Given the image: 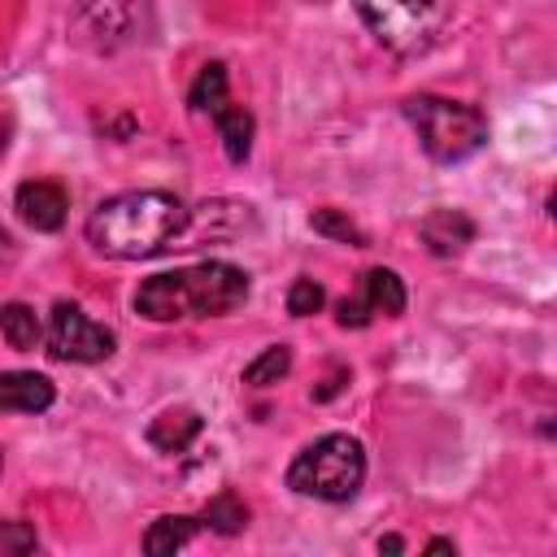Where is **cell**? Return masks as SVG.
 <instances>
[{
    "instance_id": "cell-1",
    "label": "cell",
    "mask_w": 557,
    "mask_h": 557,
    "mask_svg": "<svg viewBox=\"0 0 557 557\" xmlns=\"http://www.w3.org/2000/svg\"><path fill=\"white\" fill-rule=\"evenodd\" d=\"M191 226V209L170 191H122L91 209L87 239L113 261H144L178 244Z\"/></svg>"
},
{
    "instance_id": "cell-2",
    "label": "cell",
    "mask_w": 557,
    "mask_h": 557,
    "mask_svg": "<svg viewBox=\"0 0 557 557\" xmlns=\"http://www.w3.org/2000/svg\"><path fill=\"white\" fill-rule=\"evenodd\" d=\"M248 300V274L231 261H200L183 270L152 274L135 287L131 305L148 322H187V318H218Z\"/></svg>"
},
{
    "instance_id": "cell-3",
    "label": "cell",
    "mask_w": 557,
    "mask_h": 557,
    "mask_svg": "<svg viewBox=\"0 0 557 557\" xmlns=\"http://www.w3.org/2000/svg\"><path fill=\"white\" fill-rule=\"evenodd\" d=\"M405 117L413 122L418 139H422V152L431 161H466L483 148L487 139V122L474 104H461V100H444V96H409L405 100Z\"/></svg>"
},
{
    "instance_id": "cell-4",
    "label": "cell",
    "mask_w": 557,
    "mask_h": 557,
    "mask_svg": "<svg viewBox=\"0 0 557 557\" xmlns=\"http://www.w3.org/2000/svg\"><path fill=\"white\" fill-rule=\"evenodd\" d=\"M366 479V453L352 435L313 440L287 470V487L313 500H352Z\"/></svg>"
},
{
    "instance_id": "cell-5",
    "label": "cell",
    "mask_w": 557,
    "mask_h": 557,
    "mask_svg": "<svg viewBox=\"0 0 557 557\" xmlns=\"http://www.w3.org/2000/svg\"><path fill=\"white\" fill-rule=\"evenodd\" d=\"M352 9L366 17L379 44L400 57L426 52L448 22V0H352Z\"/></svg>"
},
{
    "instance_id": "cell-6",
    "label": "cell",
    "mask_w": 557,
    "mask_h": 557,
    "mask_svg": "<svg viewBox=\"0 0 557 557\" xmlns=\"http://www.w3.org/2000/svg\"><path fill=\"white\" fill-rule=\"evenodd\" d=\"M113 331L100 326L96 318H87L78 305L57 300L52 318H48V352L57 361H104L113 352Z\"/></svg>"
},
{
    "instance_id": "cell-7",
    "label": "cell",
    "mask_w": 557,
    "mask_h": 557,
    "mask_svg": "<svg viewBox=\"0 0 557 557\" xmlns=\"http://www.w3.org/2000/svg\"><path fill=\"white\" fill-rule=\"evenodd\" d=\"M379 313L383 318H400L405 313V283H400L396 270H383V265H374V270L361 274L357 292L339 300L335 318H339V326H366Z\"/></svg>"
},
{
    "instance_id": "cell-8",
    "label": "cell",
    "mask_w": 557,
    "mask_h": 557,
    "mask_svg": "<svg viewBox=\"0 0 557 557\" xmlns=\"http://www.w3.org/2000/svg\"><path fill=\"white\" fill-rule=\"evenodd\" d=\"M65 187L61 183H48V178H35V183H22L17 187V218L35 231H57L65 222Z\"/></svg>"
},
{
    "instance_id": "cell-9",
    "label": "cell",
    "mask_w": 557,
    "mask_h": 557,
    "mask_svg": "<svg viewBox=\"0 0 557 557\" xmlns=\"http://www.w3.org/2000/svg\"><path fill=\"white\" fill-rule=\"evenodd\" d=\"M52 383L35 370H4L0 374V413H44L52 405Z\"/></svg>"
},
{
    "instance_id": "cell-10",
    "label": "cell",
    "mask_w": 557,
    "mask_h": 557,
    "mask_svg": "<svg viewBox=\"0 0 557 557\" xmlns=\"http://www.w3.org/2000/svg\"><path fill=\"white\" fill-rule=\"evenodd\" d=\"M422 244L435 252V257H457L470 239H474V222L461 213V209H435L422 218Z\"/></svg>"
},
{
    "instance_id": "cell-11",
    "label": "cell",
    "mask_w": 557,
    "mask_h": 557,
    "mask_svg": "<svg viewBox=\"0 0 557 557\" xmlns=\"http://www.w3.org/2000/svg\"><path fill=\"white\" fill-rule=\"evenodd\" d=\"M200 413L196 409H165V413H157L152 418V426H148V444L157 448V453H183L196 435H200Z\"/></svg>"
},
{
    "instance_id": "cell-12",
    "label": "cell",
    "mask_w": 557,
    "mask_h": 557,
    "mask_svg": "<svg viewBox=\"0 0 557 557\" xmlns=\"http://www.w3.org/2000/svg\"><path fill=\"white\" fill-rule=\"evenodd\" d=\"M209 117H213V126H218V135H222L226 157H231V161H244L248 148H252V113H248L244 104H231V100H226V104L213 109Z\"/></svg>"
},
{
    "instance_id": "cell-13",
    "label": "cell",
    "mask_w": 557,
    "mask_h": 557,
    "mask_svg": "<svg viewBox=\"0 0 557 557\" xmlns=\"http://www.w3.org/2000/svg\"><path fill=\"white\" fill-rule=\"evenodd\" d=\"M0 331H4L9 348H17V352H35V348H39V339H44V326H39L35 309H30V305H22V300H13V305H4V309H0Z\"/></svg>"
},
{
    "instance_id": "cell-14",
    "label": "cell",
    "mask_w": 557,
    "mask_h": 557,
    "mask_svg": "<svg viewBox=\"0 0 557 557\" xmlns=\"http://www.w3.org/2000/svg\"><path fill=\"white\" fill-rule=\"evenodd\" d=\"M200 527H205L200 518H157V522L148 527V535H144V548H148L152 557L178 553V548H183Z\"/></svg>"
},
{
    "instance_id": "cell-15",
    "label": "cell",
    "mask_w": 557,
    "mask_h": 557,
    "mask_svg": "<svg viewBox=\"0 0 557 557\" xmlns=\"http://www.w3.org/2000/svg\"><path fill=\"white\" fill-rule=\"evenodd\" d=\"M200 522L213 527V531H222V535H235V531L248 527V509H244V500H239L235 492H218V496L205 505Z\"/></svg>"
},
{
    "instance_id": "cell-16",
    "label": "cell",
    "mask_w": 557,
    "mask_h": 557,
    "mask_svg": "<svg viewBox=\"0 0 557 557\" xmlns=\"http://www.w3.org/2000/svg\"><path fill=\"white\" fill-rule=\"evenodd\" d=\"M287 370H292V348H287V344H274V348H265L257 361L244 366V383H252V387H270V383H278Z\"/></svg>"
},
{
    "instance_id": "cell-17",
    "label": "cell",
    "mask_w": 557,
    "mask_h": 557,
    "mask_svg": "<svg viewBox=\"0 0 557 557\" xmlns=\"http://www.w3.org/2000/svg\"><path fill=\"white\" fill-rule=\"evenodd\" d=\"M222 104H226V65L209 61V65L200 70L196 87H191V109L213 113V109H222Z\"/></svg>"
},
{
    "instance_id": "cell-18",
    "label": "cell",
    "mask_w": 557,
    "mask_h": 557,
    "mask_svg": "<svg viewBox=\"0 0 557 557\" xmlns=\"http://www.w3.org/2000/svg\"><path fill=\"white\" fill-rule=\"evenodd\" d=\"M309 222H313V231H318V235L344 239V244H352V248H361V244H366V235L357 231V222H352V218H344L339 209H318Z\"/></svg>"
},
{
    "instance_id": "cell-19",
    "label": "cell",
    "mask_w": 557,
    "mask_h": 557,
    "mask_svg": "<svg viewBox=\"0 0 557 557\" xmlns=\"http://www.w3.org/2000/svg\"><path fill=\"white\" fill-rule=\"evenodd\" d=\"M322 300H326L322 283H313V278H296L292 292H287V313H292V318H309V313L322 309Z\"/></svg>"
},
{
    "instance_id": "cell-20",
    "label": "cell",
    "mask_w": 557,
    "mask_h": 557,
    "mask_svg": "<svg viewBox=\"0 0 557 557\" xmlns=\"http://www.w3.org/2000/svg\"><path fill=\"white\" fill-rule=\"evenodd\" d=\"M35 548H39L35 527H26V522H0V557H22V553H35Z\"/></svg>"
},
{
    "instance_id": "cell-21",
    "label": "cell",
    "mask_w": 557,
    "mask_h": 557,
    "mask_svg": "<svg viewBox=\"0 0 557 557\" xmlns=\"http://www.w3.org/2000/svg\"><path fill=\"white\" fill-rule=\"evenodd\" d=\"M9 252H13V239H9V231L0 226V261H9Z\"/></svg>"
},
{
    "instance_id": "cell-22",
    "label": "cell",
    "mask_w": 557,
    "mask_h": 557,
    "mask_svg": "<svg viewBox=\"0 0 557 557\" xmlns=\"http://www.w3.org/2000/svg\"><path fill=\"white\" fill-rule=\"evenodd\" d=\"M379 548H383V553H400V548H405V544H400V540H396V535H387V540H379Z\"/></svg>"
},
{
    "instance_id": "cell-23",
    "label": "cell",
    "mask_w": 557,
    "mask_h": 557,
    "mask_svg": "<svg viewBox=\"0 0 557 557\" xmlns=\"http://www.w3.org/2000/svg\"><path fill=\"white\" fill-rule=\"evenodd\" d=\"M426 548H431V553H453V548H457V544H453V540H431V544H426Z\"/></svg>"
},
{
    "instance_id": "cell-24",
    "label": "cell",
    "mask_w": 557,
    "mask_h": 557,
    "mask_svg": "<svg viewBox=\"0 0 557 557\" xmlns=\"http://www.w3.org/2000/svg\"><path fill=\"white\" fill-rule=\"evenodd\" d=\"M0 466H4V457H0Z\"/></svg>"
},
{
    "instance_id": "cell-25",
    "label": "cell",
    "mask_w": 557,
    "mask_h": 557,
    "mask_svg": "<svg viewBox=\"0 0 557 557\" xmlns=\"http://www.w3.org/2000/svg\"><path fill=\"white\" fill-rule=\"evenodd\" d=\"M0 148H4V139H0Z\"/></svg>"
}]
</instances>
